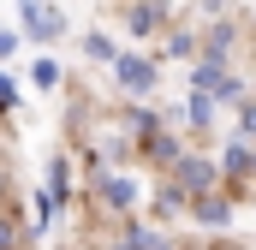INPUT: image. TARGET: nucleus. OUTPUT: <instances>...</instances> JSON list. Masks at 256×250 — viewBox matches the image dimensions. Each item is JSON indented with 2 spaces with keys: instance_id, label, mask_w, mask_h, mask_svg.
<instances>
[{
  "instance_id": "f257e3e1",
  "label": "nucleus",
  "mask_w": 256,
  "mask_h": 250,
  "mask_svg": "<svg viewBox=\"0 0 256 250\" xmlns=\"http://www.w3.org/2000/svg\"><path fill=\"white\" fill-rule=\"evenodd\" d=\"M114 78H120L126 90H155V66L137 60V54H120V60H114Z\"/></svg>"
},
{
  "instance_id": "f03ea898",
  "label": "nucleus",
  "mask_w": 256,
  "mask_h": 250,
  "mask_svg": "<svg viewBox=\"0 0 256 250\" xmlns=\"http://www.w3.org/2000/svg\"><path fill=\"white\" fill-rule=\"evenodd\" d=\"M173 173H179V185H185V190H208V185H214V167L196 161V155H191V161H173Z\"/></svg>"
},
{
  "instance_id": "7ed1b4c3",
  "label": "nucleus",
  "mask_w": 256,
  "mask_h": 250,
  "mask_svg": "<svg viewBox=\"0 0 256 250\" xmlns=\"http://www.w3.org/2000/svg\"><path fill=\"white\" fill-rule=\"evenodd\" d=\"M24 24H30V36L42 42V36H54V30H60V12H54V6H30V0H24Z\"/></svg>"
},
{
  "instance_id": "20e7f679",
  "label": "nucleus",
  "mask_w": 256,
  "mask_h": 250,
  "mask_svg": "<svg viewBox=\"0 0 256 250\" xmlns=\"http://www.w3.org/2000/svg\"><path fill=\"white\" fill-rule=\"evenodd\" d=\"M102 196H108L114 208H126V202H131V196H137V190H131L126 179H102Z\"/></svg>"
},
{
  "instance_id": "39448f33",
  "label": "nucleus",
  "mask_w": 256,
  "mask_h": 250,
  "mask_svg": "<svg viewBox=\"0 0 256 250\" xmlns=\"http://www.w3.org/2000/svg\"><path fill=\"white\" fill-rule=\"evenodd\" d=\"M226 173H232V179H238V173H250V149H244V143H238V149H226Z\"/></svg>"
},
{
  "instance_id": "423d86ee",
  "label": "nucleus",
  "mask_w": 256,
  "mask_h": 250,
  "mask_svg": "<svg viewBox=\"0 0 256 250\" xmlns=\"http://www.w3.org/2000/svg\"><path fill=\"white\" fill-rule=\"evenodd\" d=\"M196 214H202L208 226H226V202H208V196H202V202H196Z\"/></svg>"
},
{
  "instance_id": "0eeeda50",
  "label": "nucleus",
  "mask_w": 256,
  "mask_h": 250,
  "mask_svg": "<svg viewBox=\"0 0 256 250\" xmlns=\"http://www.w3.org/2000/svg\"><path fill=\"white\" fill-rule=\"evenodd\" d=\"M30 78H36L42 90H48V84H60V72H54V60H36V72H30Z\"/></svg>"
},
{
  "instance_id": "6e6552de",
  "label": "nucleus",
  "mask_w": 256,
  "mask_h": 250,
  "mask_svg": "<svg viewBox=\"0 0 256 250\" xmlns=\"http://www.w3.org/2000/svg\"><path fill=\"white\" fill-rule=\"evenodd\" d=\"M191 120H196V125H208V96H202V90L191 96Z\"/></svg>"
},
{
  "instance_id": "1a4fd4ad",
  "label": "nucleus",
  "mask_w": 256,
  "mask_h": 250,
  "mask_svg": "<svg viewBox=\"0 0 256 250\" xmlns=\"http://www.w3.org/2000/svg\"><path fill=\"white\" fill-rule=\"evenodd\" d=\"M137 250H173V244H167L161 232H137Z\"/></svg>"
},
{
  "instance_id": "9d476101",
  "label": "nucleus",
  "mask_w": 256,
  "mask_h": 250,
  "mask_svg": "<svg viewBox=\"0 0 256 250\" xmlns=\"http://www.w3.org/2000/svg\"><path fill=\"white\" fill-rule=\"evenodd\" d=\"M238 120H244V137H256V108H250V102H244V114H238Z\"/></svg>"
},
{
  "instance_id": "9b49d317",
  "label": "nucleus",
  "mask_w": 256,
  "mask_h": 250,
  "mask_svg": "<svg viewBox=\"0 0 256 250\" xmlns=\"http://www.w3.org/2000/svg\"><path fill=\"white\" fill-rule=\"evenodd\" d=\"M12 102H18V90H12V84L0 78V108H12Z\"/></svg>"
},
{
  "instance_id": "f8f14e48",
  "label": "nucleus",
  "mask_w": 256,
  "mask_h": 250,
  "mask_svg": "<svg viewBox=\"0 0 256 250\" xmlns=\"http://www.w3.org/2000/svg\"><path fill=\"white\" fill-rule=\"evenodd\" d=\"M12 48H18V36H6V30H0V60H6Z\"/></svg>"
},
{
  "instance_id": "ddd939ff",
  "label": "nucleus",
  "mask_w": 256,
  "mask_h": 250,
  "mask_svg": "<svg viewBox=\"0 0 256 250\" xmlns=\"http://www.w3.org/2000/svg\"><path fill=\"white\" fill-rule=\"evenodd\" d=\"M6 244H12V232H6V226H0V250H6Z\"/></svg>"
},
{
  "instance_id": "4468645a",
  "label": "nucleus",
  "mask_w": 256,
  "mask_h": 250,
  "mask_svg": "<svg viewBox=\"0 0 256 250\" xmlns=\"http://www.w3.org/2000/svg\"><path fill=\"white\" fill-rule=\"evenodd\" d=\"M120 250H137V232H131V238H126V244H120Z\"/></svg>"
},
{
  "instance_id": "2eb2a0df",
  "label": "nucleus",
  "mask_w": 256,
  "mask_h": 250,
  "mask_svg": "<svg viewBox=\"0 0 256 250\" xmlns=\"http://www.w3.org/2000/svg\"><path fill=\"white\" fill-rule=\"evenodd\" d=\"M214 250H226V244H214Z\"/></svg>"
}]
</instances>
